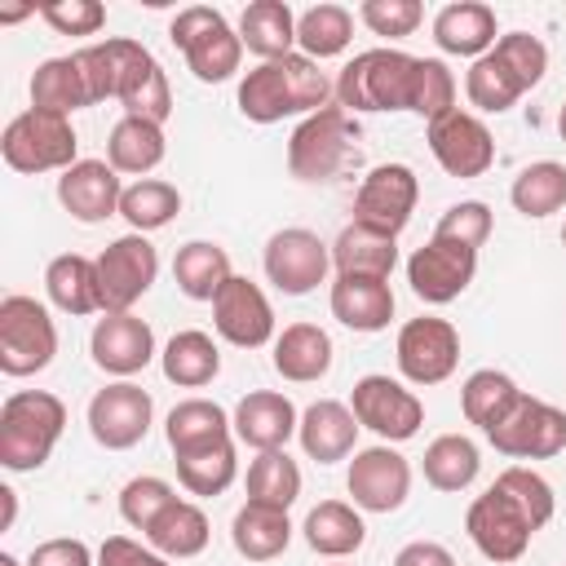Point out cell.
Masks as SVG:
<instances>
[{"mask_svg":"<svg viewBox=\"0 0 566 566\" xmlns=\"http://www.w3.org/2000/svg\"><path fill=\"white\" fill-rule=\"evenodd\" d=\"M557 513V495L548 486V478H539L526 464H509L464 513V531L473 539V548L486 562H517L535 531H544Z\"/></svg>","mask_w":566,"mask_h":566,"instance_id":"1","label":"cell"},{"mask_svg":"<svg viewBox=\"0 0 566 566\" xmlns=\"http://www.w3.org/2000/svg\"><path fill=\"white\" fill-rule=\"evenodd\" d=\"M336 93V84L318 71L314 57L305 53H287L279 62H256L243 80H239V115L252 124H279L287 115H314L323 106H332L327 97Z\"/></svg>","mask_w":566,"mask_h":566,"instance_id":"2","label":"cell"},{"mask_svg":"<svg viewBox=\"0 0 566 566\" xmlns=\"http://www.w3.org/2000/svg\"><path fill=\"white\" fill-rule=\"evenodd\" d=\"M66 429V407L49 389H18L0 402V464L9 473L40 469Z\"/></svg>","mask_w":566,"mask_h":566,"instance_id":"3","label":"cell"},{"mask_svg":"<svg viewBox=\"0 0 566 566\" xmlns=\"http://www.w3.org/2000/svg\"><path fill=\"white\" fill-rule=\"evenodd\" d=\"M416 57L402 49H363L336 75V106L349 115L367 111H407L411 106Z\"/></svg>","mask_w":566,"mask_h":566,"instance_id":"4","label":"cell"},{"mask_svg":"<svg viewBox=\"0 0 566 566\" xmlns=\"http://www.w3.org/2000/svg\"><path fill=\"white\" fill-rule=\"evenodd\" d=\"M0 155L13 172H66L71 164H80V137L71 128L66 115L27 106L22 115H13L0 133Z\"/></svg>","mask_w":566,"mask_h":566,"instance_id":"5","label":"cell"},{"mask_svg":"<svg viewBox=\"0 0 566 566\" xmlns=\"http://www.w3.org/2000/svg\"><path fill=\"white\" fill-rule=\"evenodd\" d=\"M168 40L181 49L190 75L203 80V84L230 80V75L239 71V62H243V40H239V31L226 22L221 9H208V4L181 9V13L168 22Z\"/></svg>","mask_w":566,"mask_h":566,"instance_id":"6","label":"cell"},{"mask_svg":"<svg viewBox=\"0 0 566 566\" xmlns=\"http://www.w3.org/2000/svg\"><path fill=\"white\" fill-rule=\"evenodd\" d=\"M358 142V119L345 106H323L305 115L287 137V172L296 181H327L340 172Z\"/></svg>","mask_w":566,"mask_h":566,"instance_id":"7","label":"cell"},{"mask_svg":"<svg viewBox=\"0 0 566 566\" xmlns=\"http://www.w3.org/2000/svg\"><path fill=\"white\" fill-rule=\"evenodd\" d=\"M57 354V327L35 296L9 292L0 301V371L4 376H35Z\"/></svg>","mask_w":566,"mask_h":566,"instance_id":"8","label":"cell"},{"mask_svg":"<svg viewBox=\"0 0 566 566\" xmlns=\"http://www.w3.org/2000/svg\"><path fill=\"white\" fill-rule=\"evenodd\" d=\"M97 287H102V314H128L159 274V252L146 234H119L97 256Z\"/></svg>","mask_w":566,"mask_h":566,"instance_id":"9","label":"cell"},{"mask_svg":"<svg viewBox=\"0 0 566 566\" xmlns=\"http://www.w3.org/2000/svg\"><path fill=\"white\" fill-rule=\"evenodd\" d=\"M349 411H354V420H358L363 429H371V433H376L380 442H389V447L416 438L420 424H424V402H420L402 380L380 376V371L354 380Z\"/></svg>","mask_w":566,"mask_h":566,"instance_id":"10","label":"cell"},{"mask_svg":"<svg viewBox=\"0 0 566 566\" xmlns=\"http://www.w3.org/2000/svg\"><path fill=\"white\" fill-rule=\"evenodd\" d=\"M486 442L509 460H553L566 451V411L522 394L517 407L495 429H486Z\"/></svg>","mask_w":566,"mask_h":566,"instance_id":"11","label":"cell"},{"mask_svg":"<svg viewBox=\"0 0 566 566\" xmlns=\"http://www.w3.org/2000/svg\"><path fill=\"white\" fill-rule=\"evenodd\" d=\"M394 358L407 385H442L460 367V332L447 318L420 314L398 327Z\"/></svg>","mask_w":566,"mask_h":566,"instance_id":"12","label":"cell"},{"mask_svg":"<svg viewBox=\"0 0 566 566\" xmlns=\"http://www.w3.org/2000/svg\"><path fill=\"white\" fill-rule=\"evenodd\" d=\"M265 279L283 292V296H305L314 292L318 283H327V270H332V243H323L314 230L305 226H287V230H274L270 243H265Z\"/></svg>","mask_w":566,"mask_h":566,"instance_id":"13","label":"cell"},{"mask_svg":"<svg viewBox=\"0 0 566 566\" xmlns=\"http://www.w3.org/2000/svg\"><path fill=\"white\" fill-rule=\"evenodd\" d=\"M150 420H155V398L133 380H115L88 398V433L106 451L137 447L150 433Z\"/></svg>","mask_w":566,"mask_h":566,"instance_id":"14","label":"cell"},{"mask_svg":"<svg viewBox=\"0 0 566 566\" xmlns=\"http://www.w3.org/2000/svg\"><path fill=\"white\" fill-rule=\"evenodd\" d=\"M345 486L354 495V509H363V513H394L411 495V464H407V455L398 447L376 442V447L354 451Z\"/></svg>","mask_w":566,"mask_h":566,"instance_id":"15","label":"cell"},{"mask_svg":"<svg viewBox=\"0 0 566 566\" xmlns=\"http://www.w3.org/2000/svg\"><path fill=\"white\" fill-rule=\"evenodd\" d=\"M424 142H429V150H433V159H438V168L447 172V177H482L491 164H495V137H491V128L482 124V115H473V111H447L442 119H433L429 128H424Z\"/></svg>","mask_w":566,"mask_h":566,"instance_id":"16","label":"cell"},{"mask_svg":"<svg viewBox=\"0 0 566 566\" xmlns=\"http://www.w3.org/2000/svg\"><path fill=\"white\" fill-rule=\"evenodd\" d=\"M473 274H478V252L455 239H442V234H433L429 243H420L407 256V283L424 305L455 301L473 283Z\"/></svg>","mask_w":566,"mask_h":566,"instance_id":"17","label":"cell"},{"mask_svg":"<svg viewBox=\"0 0 566 566\" xmlns=\"http://www.w3.org/2000/svg\"><path fill=\"white\" fill-rule=\"evenodd\" d=\"M416 199H420V181L407 164H376L354 195V221L398 239L416 212Z\"/></svg>","mask_w":566,"mask_h":566,"instance_id":"18","label":"cell"},{"mask_svg":"<svg viewBox=\"0 0 566 566\" xmlns=\"http://www.w3.org/2000/svg\"><path fill=\"white\" fill-rule=\"evenodd\" d=\"M212 327L234 349H261L274 340V305L252 279L230 274L212 301Z\"/></svg>","mask_w":566,"mask_h":566,"instance_id":"19","label":"cell"},{"mask_svg":"<svg viewBox=\"0 0 566 566\" xmlns=\"http://www.w3.org/2000/svg\"><path fill=\"white\" fill-rule=\"evenodd\" d=\"M88 354L93 363L106 371V376H137L146 371V363L155 358V332L146 318H137L133 310L128 314H102L93 323V336H88Z\"/></svg>","mask_w":566,"mask_h":566,"instance_id":"20","label":"cell"},{"mask_svg":"<svg viewBox=\"0 0 566 566\" xmlns=\"http://www.w3.org/2000/svg\"><path fill=\"white\" fill-rule=\"evenodd\" d=\"M230 424H234V438L252 451H287V438H296L301 411L279 389H252L234 402Z\"/></svg>","mask_w":566,"mask_h":566,"instance_id":"21","label":"cell"},{"mask_svg":"<svg viewBox=\"0 0 566 566\" xmlns=\"http://www.w3.org/2000/svg\"><path fill=\"white\" fill-rule=\"evenodd\" d=\"M119 195H124L119 172L106 159H80L66 172H57V203L84 226L119 217Z\"/></svg>","mask_w":566,"mask_h":566,"instance_id":"22","label":"cell"},{"mask_svg":"<svg viewBox=\"0 0 566 566\" xmlns=\"http://www.w3.org/2000/svg\"><path fill=\"white\" fill-rule=\"evenodd\" d=\"M358 420L349 411V402H336V398H318L301 411V424H296V438H301V451L318 464H336V460H349L358 451Z\"/></svg>","mask_w":566,"mask_h":566,"instance_id":"23","label":"cell"},{"mask_svg":"<svg viewBox=\"0 0 566 566\" xmlns=\"http://www.w3.org/2000/svg\"><path fill=\"white\" fill-rule=\"evenodd\" d=\"M115 102L124 106V115H137V119H150V124H164V119L172 115L168 75H164V66L155 62V53H150L146 44H137V40L128 44Z\"/></svg>","mask_w":566,"mask_h":566,"instance_id":"24","label":"cell"},{"mask_svg":"<svg viewBox=\"0 0 566 566\" xmlns=\"http://www.w3.org/2000/svg\"><path fill=\"white\" fill-rule=\"evenodd\" d=\"M500 40L495 31V9L478 4V0H451L433 13V44L451 57H469L478 62L482 53H491Z\"/></svg>","mask_w":566,"mask_h":566,"instance_id":"25","label":"cell"},{"mask_svg":"<svg viewBox=\"0 0 566 566\" xmlns=\"http://www.w3.org/2000/svg\"><path fill=\"white\" fill-rule=\"evenodd\" d=\"M332 318L349 332H385L394 318V287L389 279L367 274H336L332 283Z\"/></svg>","mask_w":566,"mask_h":566,"instance_id":"26","label":"cell"},{"mask_svg":"<svg viewBox=\"0 0 566 566\" xmlns=\"http://www.w3.org/2000/svg\"><path fill=\"white\" fill-rule=\"evenodd\" d=\"M332 336L318 323H287L274 336V371L292 385H314L332 371Z\"/></svg>","mask_w":566,"mask_h":566,"instance_id":"27","label":"cell"},{"mask_svg":"<svg viewBox=\"0 0 566 566\" xmlns=\"http://www.w3.org/2000/svg\"><path fill=\"white\" fill-rule=\"evenodd\" d=\"M164 438H168L172 455H190V451H203V447H217V442L234 438V424H230V411L221 402L181 398L164 420Z\"/></svg>","mask_w":566,"mask_h":566,"instance_id":"28","label":"cell"},{"mask_svg":"<svg viewBox=\"0 0 566 566\" xmlns=\"http://www.w3.org/2000/svg\"><path fill=\"white\" fill-rule=\"evenodd\" d=\"M305 544L318 553V557H354L367 539V522H363V509L345 504V500H323L305 513Z\"/></svg>","mask_w":566,"mask_h":566,"instance_id":"29","label":"cell"},{"mask_svg":"<svg viewBox=\"0 0 566 566\" xmlns=\"http://www.w3.org/2000/svg\"><path fill=\"white\" fill-rule=\"evenodd\" d=\"M44 292L62 314H102V287H97V261L80 252H62L44 270Z\"/></svg>","mask_w":566,"mask_h":566,"instance_id":"30","label":"cell"},{"mask_svg":"<svg viewBox=\"0 0 566 566\" xmlns=\"http://www.w3.org/2000/svg\"><path fill=\"white\" fill-rule=\"evenodd\" d=\"M239 40L261 62H279L296 53V13L283 0H252L239 13Z\"/></svg>","mask_w":566,"mask_h":566,"instance_id":"31","label":"cell"},{"mask_svg":"<svg viewBox=\"0 0 566 566\" xmlns=\"http://www.w3.org/2000/svg\"><path fill=\"white\" fill-rule=\"evenodd\" d=\"M332 265L336 274H367V279H389L398 265V239L380 234L363 221H349L336 243H332Z\"/></svg>","mask_w":566,"mask_h":566,"instance_id":"32","label":"cell"},{"mask_svg":"<svg viewBox=\"0 0 566 566\" xmlns=\"http://www.w3.org/2000/svg\"><path fill=\"white\" fill-rule=\"evenodd\" d=\"M31 106L40 111H53V115H75L84 106H93V93H88V80H84V66L75 53L66 57H44L31 75Z\"/></svg>","mask_w":566,"mask_h":566,"instance_id":"33","label":"cell"},{"mask_svg":"<svg viewBox=\"0 0 566 566\" xmlns=\"http://www.w3.org/2000/svg\"><path fill=\"white\" fill-rule=\"evenodd\" d=\"M159 367H164V380H168V385H177V389H203V385H212L217 371H221V349H217V340H212L208 332L186 327V332H177V336L164 345Z\"/></svg>","mask_w":566,"mask_h":566,"instance_id":"34","label":"cell"},{"mask_svg":"<svg viewBox=\"0 0 566 566\" xmlns=\"http://www.w3.org/2000/svg\"><path fill=\"white\" fill-rule=\"evenodd\" d=\"M230 544L239 557L248 562H274L279 553H287L292 544V522L287 509H270V504H243L230 522Z\"/></svg>","mask_w":566,"mask_h":566,"instance_id":"35","label":"cell"},{"mask_svg":"<svg viewBox=\"0 0 566 566\" xmlns=\"http://www.w3.org/2000/svg\"><path fill=\"white\" fill-rule=\"evenodd\" d=\"M164 150H168L164 124L137 119V115H124L111 128V137H106V164L115 172H133L137 181H142V172H150V168L164 164Z\"/></svg>","mask_w":566,"mask_h":566,"instance_id":"36","label":"cell"},{"mask_svg":"<svg viewBox=\"0 0 566 566\" xmlns=\"http://www.w3.org/2000/svg\"><path fill=\"white\" fill-rule=\"evenodd\" d=\"M230 274H234L230 270V252L221 243H208V239H190L172 256V279L190 301H208L212 305Z\"/></svg>","mask_w":566,"mask_h":566,"instance_id":"37","label":"cell"},{"mask_svg":"<svg viewBox=\"0 0 566 566\" xmlns=\"http://www.w3.org/2000/svg\"><path fill=\"white\" fill-rule=\"evenodd\" d=\"M420 464H424V482L433 491L455 495V491H469L473 486V478L482 469V455H478V442L473 438H464V433H438L424 447V460Z\"/></svg>","mask_w":566,"mask_h":566,"instance_id":"38","label":"cell"},{"mask_svg":"<svg viewBox=\"0 0 566 566\" xmlns=\"http://www.w3.org/2000/svg\"><path fill=\"white\" fill-rule=\"evenodd\" d=\"M522 394H526V389H517L513 376H504V371H495V367H478V371L460 385V411H464L469 424H478V429L486 433V429H495V424L517 407Z\"/></svg>","mask_w":566,"mask_h":566,"instance_id":"39","label":"cell"},{"mask_svg":"<svg viewBox=\"0 0 566 566\" xmlns=\"http://www.w3.org/2000/svg\"><path fill=\"white\" fill-rule=\"evenodd\" d=\"M212 539V526H208V513L190 500H177L150 531H146V544L155 553H164L168 562H181V557H199Z\"/></svg>","mask_w":566,"mask_h":566,"instance_id":"40","label":"cell"},{"mask_svg":"<svg viewBox=\"0 0 566 566\" xmlns=\"http://www.w3.org/2000/svg\"><path fill=\"white\" fill-rule=\"evenodd\" d=\"M509 199H513V208H517L522 217H531V221L562 212V208H566V164H557V159H535V164H526V168L513 177Z\"/></svg>","mask_w":566,"mask_h":566,"instance_id":"41","label":"cell"},{"mask_svg":"<svg viewBox=\"0 0 566 566\" xmlns=\"http://www.w3.org/2000/svg\"><path fill=\"white\" fill-rule=\"evenodd\" d=\"M354 40V13L345 4H314L296 18V49L314 62L340 57Z\"/></svg>","mask_w":566,"mask_h":566,"instance_id":"42","label":"cell"},{"mask_svg":"<svg viewBox=\"0 0 566 566\" xmlns=\"http://www.w3.org/2000/svg\"><path fill=\"white\" fill-rule=\"evenodd\" d=\"M177 212H181V195L172 181H159V177H142L119 195V217L133 226V234H150L168 226Z\"/></svg>","mask_w":566,"mask_h":566,"instance_id":"43","label":"cell"},{"mask_svg":"<svg viewBox=\"0 0 566 566\" xmlns=\"http://www.w3.org/2000/svg\"><path fill=\"white\" fill-rule=\"evenodd\" d=\"M301 495V469L287 451H256L248 464V504H270V509H292Z\"/></svg>","mask_w":566,"mask_h":566,"instance_id":"44","label":"cell"},{"mask_svg":"<svg viewBox=\"0 0 566 566\" xmlns=\"http://www.w3.org/2000/svg\"><path fill=\"white\" fill-rule=\"evenodd\" d=\"M239 478V455H234V438L217 442V447H203V451H190V455H177V482L190 491V495H221L230 482Z\"/></svg>","mask_w":566,"mask_h":566,"instance_id":"45","label":"cell"},{"mask_svg":"<svg viewBox=\"0 0 566 566\" xmlns=\"http://www.w3.org/2000/svg\"><path fill=\"white\" fill-rule=\"evenodd\" d=\"M526 88L513 80V71L495 57V53H482L478 62H469L464 71V97L473 111H486V115H504L509 106H517Z\"/></svg>","mask_w":566,"mask_h":566,"instance_id":"46","label":"cell"},{"mask_svg":"<svg viewBox=\"0 0 566 566\" xmlns=\"http://www.w3.org/2000/svg\"><path fill=\"white\" fill-rule=\"evenodd\" d=\"M407 111L420 115L424 124L455 111V75L442 57H416V80H411V106Z\"/></svg>","mask_w":566,"mask_h":566,"instance_id":"47","label":"cell"},{"mask_svg":"<svg viewBox=\"0 0 566 566\" xmlns=\"http://www.w3.org/2000/svg\"><path fill=\"white\" fill-rule=\"evenodd\" d=\"M172 504H177L172 482H164V478H155V473L128 478L124 491H119V517H124L133 531H142V535H146Z\"/></svg>","mask_w":566,"mask_h":566,"instance_id":"48","label":"cell"},{"mask_svg":"<svg viewBox=\"0 0 566 566\" xmlns=\"http://www.w3.org/2000/svg\"><path fill=\"white\" fill-rule=\"evenodd\" d=\"M491 53L513 71V80H517L526 93H531V88L544 80V71H548V49H544V40L531 35V31H509V35H500Z\"/></svg>","mask_w":566,"mask_h":566,"instance_id":"49","label":"cell"},{"mask_svg":"<svg viewBox=\"0 0 566 566\" xmlns=\"http://www.w3.org/2000/svg\"><path fill=\"white\" fill-rule=\"evenodd\" d=\"M358 18L371 35L402 40V35H416V27L424 22V4L420 0H363Z\"/></svg>","mask_w":566,"mask_h":566,"instance_id":"50","label":"cell"},{"mask_svg":"<svg viewBox=\"0 0 566 566\" xmlns=\"http://www.w3.org/2000/svg\"><path fill=\"white\" fill-rule=\"evenodd\" d=\"M433 234H442V239H455V243H464V248H482L486 239H491V208L482 203V199H460V203H451L442 217H438V230Z\"/></svg>","mask_w":566,"mask_h":566,"instance_id":"51","label":"cell"},{"mask_svg":"<svg viewBox=\"0 0 566 566\" xmlns=\"http://www.w3.org/2000/svg\"><path fill=\"white\" fill-rule=\"evenodd\" d=\"M40 18L57 35H97L106 27V9L97 0H53L40 9Z\"/></svg>","mask_w":566,"mask_h":566,"instance_id":"52","label":"cell"},{"mask_svg":"<svg viewBox=\"0 0 566 566\" xmlns=\"http://www.w3.org/2000/svg\"><path fill=\"white\" fill-rule=\"evenodd\" d=\"M27 566H97V553L84 544V539H71V535H57V539H44L31 548Z\"/></svg>","mask_w":566,"mask_h":566,"instance_id":"53","label":"cell"},{"mask_svg":"<svg viewBox=\"0 0 566 566\" xmlns=\"http://www.w3.org/2000/svg\"><path fill=\"white\" fill-rule=\"evenodd\" d=\"M97 566H172L164 553H155L150 544H137L128 535H111L97 548Z\"/></svg>","mask_w":566,"mask_h":566,"instance_id":"54","label":"cell"},{"mask_svg":"<svg viewBox=\"0 0 566 566\" xmlns=\"http://www.w3.org/2000/svg\"><path fill=\"white\" fill-rule=\"evenodd\" d=\"M394 566H455V557H451V548L438 544V539H411V544L398 548Z\"/></svg>","mask_w":566,"mask_h":566,"instance_id":"55","label":"cell"},{"mask_svg":"<svg viewBox=\"0 0 566 566\" xmlns=\"http://www.w3.org/2000/svg\"><path fill=\"white\" fill-rule=\"evenodd\" d=\"M0 500H4V517H0V531H9V526H13V517H18V491H13V486H0Z\"/></svg>","mask_w":566,"mask_h":566,"instance_id":"56","label":"cell"},{"mask_svg":"<svg viewBox=\"0 0 566 566\" xmlns=\"http://www.w3.org/2000/svg\"><path fill=\"white\" fill-rule=\"evenodd\" d=\"M31 13H35V4H13V9H0V22H22Z\"/></svg>","mask_w":566,"mask_h":566,"instance_id":"57","label":"cell"},{"mask_svg":"<svg viewBox=\"0 0 566 566\" xmlns=\"http://www.w3.org/2000/svg\"><path fill=\"white\" fill-rule=\"evenodd\" d=\"M557 133H562V142H566V102H562V111H557Z\"/></svg>","mask_w":566,"mask_h":566,"instance_id":"58","label":"cell"},{"mask_svg":"<svg viewBox=\"0 0 566 566\" xmlns=\"http://www.w3.org/2000/svg\"><path fill=\"white\" fill-rule=\"evenodd\" d=\"M0 566H22V562H18L13 553H0Z\"/></svg>","mask_w":566,"mask_h":566,"instance_id":"59","label":"cell"},{"mask_svg":"<svg viewBox=\"0 0 566 566\" xmlns=\"http://www.w3.org/2000/svg\"><path fill=\"white\" fill-rule=\"evenodd\" d=\"M562 248H566V226H562Z\"/></svg>","mask_w":566,"mask_h":566,"instance_id":"60","label":"cell"},{"mask_svg":"<svg viewBox=\"0 0 566 566\" xmlns=\"http://www.w3.org/2000/svg\"><path fill=\"white\" fill-rule=\"evenodd\" d=\"M332 566H349V562H332Z\"/></svg>","mask_w":566,"mask_h":566,"instance_id":"61","label":"cell"}]
</instances>
